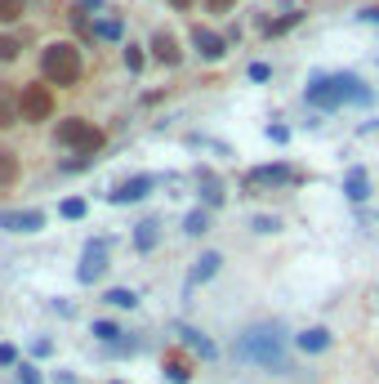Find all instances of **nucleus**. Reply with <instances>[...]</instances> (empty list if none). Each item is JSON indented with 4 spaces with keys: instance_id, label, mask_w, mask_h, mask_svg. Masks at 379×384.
I'll return each instance as SVG.
<instances>
[{
    "instance_id": "obj_1",
    "label": "nucleus",
    "mask_w": 379,
    "mask_h": 384,
    "mask_svg": "<svg viewBox=\"0 0 379 384\" xmlns=\"http://www.w3.org/2000/svg\"><path fill=\"white\" fill-rule=\"evenodd\" d=\"M290 335L273 327V322H263V327H250L246 335L237 340V357L241 362H254V366H263V371H290Z\"/></svg>"
},
{
    "instance_id": "obj_2",
    "label": "nucleus",
    "mask_w": 379,
    "mask_h": 384,
    "mask_svg": "<svg viewBox=\"0 0 379 384\" xmlns=\"http://www.w3.org/2000/svg\"><path fill=\"white\" fill-rule=\"evenodd\" d=\"M366 103L371 94H366L352 76H312V85H308V103L312 107H339V103Z\"/></svg>"
},
{
    "instance_id": "obj_3",
    "label": "nucleus",
    "mask_w": 379,
    "mask_h": 384,
    "mask_svg": "<svg viewBox=\"0 0 379 384\" xmlns=\"http://www.w3.org/2000/svg\"><path fill=\"white\" fill-rule=\"evenodd\" d=\"M41 67H45V81H54V85H76V76H81V54L71 50V45H50L41 58Z\"/></svg>"
},
{
    "instance_id": "obj_4",
    "label": "nucleus",
    "mask_w": 379,
    "mask_h": 384,
    "mask_svg": "<svg viewBox=\"0 0 379 384\" xmlns=\"http://www.w3.org/2000/svg\"><path fill=\"white\" fill-rule=\"evenodd\" d=\"M58 143H67V148H81L85 157H94V152L103 148V130H94L90 121L71 116V121H63V125H58Z\"/></svg>"
},
{
    "instance_id": "obj_5",
    "label": "nucleus",
    "mask_w": 379,
    "mask_h": 384,
    "mask_svg": "<svg viewBox=\"0 0 379 384\" xmlns=\"http://www.w3.org/2000/svg\"><path fill=\"white\" fill-rule=\"evenodd\" d=\"M18 112H22V121H50V112H54L50 85H22L18 90Z\"/></svg>"
},
{
    "instance_id": "obj_6",
    "label": "nucleus",
    "mask_w": 379,
    "mask_h": 384,
    "mask_svg": "<svg viewBox=\"0 0 379 384\" xmlns=\"http://www.w3.org/2000/svg\"><path fill=\"white\" fill-rule=\"evenodd\" d=\"M45 224L41 210H0V228L5 233H36Z\"/></svg>"
},
{
    "instance_id": "obj_7",
    "label": "nucleus",
    "mask_w": 379,
    "mask_h": 384,
    "mask_svg": "<svg viewBox=\"0 0 379 384\" xmlns=\"http://www.w3.org/2000/svg\"><path fill=\"white\" fill-rule=\"evenodd\" d=\"M290 165H259V170H250V188H277V184H290Z\"/></svg>"
},
{
    "instance_id": "obj_8",
    "label": "nucleus",
    "mask_w": 379,
    "mask_h": 384,
    "mask_svg": "<svg viewBox=\"0 0 379 384\" xmlns=\"http://www.w3.org/2000/svg\"><path fill=\"white\" fill-rule=\"evenodd\" d=\"M103 268H107V250L103 246H90V250H85V259H81V268H76V277L81 282H94V277H103Z\"/></svg>"
},
{
    "instance_id": "obj_9",
    "label": "nucleus",
    "mask_w": 379,
    "mask_h": 384,
    "mask_svg": "<svg viewBox=\"0 0 379 384\" xmlns=\"http://www.w3.org/2000/svg\"><path fill=\"white\" fill-rule=\"evenodd\" d=\"M192 45H197V54L210 58V63H214V58H223V36H214L210 27H197V32H192Z\"/></svg>"
},
{
    "instance_id": "obj_10",
    "label": "nucleus",
    "mask_w": 379,
    "mask_h": 384,
    "mask_svg": "<svg viewBox=\"0 0 379 384\" xmlns=\"http://www.w3.org/2000/svg\"><path fill=\"white\" fill-rule=\"evenodd\" d=\"M152 54L161 58L165 67H174L179 58H183V54H179V41H174V36H170V32H156V36H152Z\"/></svg>"
},
{
    "instance_id": "obj_11",
    "label": "nucleus",
    "mask_w": 379,
    "mask_h": 384,
    "mask_svg": "<svg viewBox=\"0 0 379 384\" xmlns=\"http://www.w3.org/2000/svg\"><path fill=\"white\" fill-rule=\"evenodd\" d=\"M148 188H152V179H148V174H139V179H125V184H120V188L112 192V201H116V206H125V201H139Z\"/></svg>"
},
{
    "instance_id": "obj_12",
    "label": "nucleus",
    "mask_w": 379,
    "mask_h": 384,
    "mask_svg": "<svg viewBox=\"0 0 379 384\" xmlns=\"http://www.w3.org/2000/svg\"><path fill=\"white\" fill-rule=\"evenodd\" d=\"M22 121V112H18V94L9 90V85H0V125H14Z\"/></svg>"
},
{
    "instance_id": "obj_13",
    "label": "nucleus",
    "mask_w": 379,
    "mask_h": 384,
    "mask_svg": "<svg viewBox=\"0 0 379 384\" xmlns=\"http://www.w3.org/2000/svg\"><path fill=\"white\" fill-rule=\"evenodd\" d=\"M344 192H348V201H366V197H371V179H366V170H348Z\"/></svg>"
},
{
    "instance_id": "obj_14",
    "label": "nucleus",
    "mask_w": 379,
    "mask_h": 384,
    "mask_svg": "<svg viewBox=\"0 0 379 384\" xmlns=\"http://www.w3.org/2000/svg\"><path fill=\"white\" fill-rule=\"evenodd\" d=\"M299 349H303V353H322V349H330V331H322V327L303 331V335H299Z\"/></svg>"
},
{
    "instance_id": "obj_15",
    "label": "nucleus",
    "mask_w": 379,
    "mask_h": 384,
    "mask_svg": "<svg viewBox=\"0 0 379 384\" xmlns=\"http://www.w3.org/2000/svg\"><path fill=\"white\" fill-rule=\"evenodd\" d=\"M219 263H223V259H219L214 250H210V255H201V259H197V268H192V277H188V282H192V286H197V282H210L214 273H219Z\"/></svg>"
},
{
    "instance_id": "obj_16",
    "label": "nucleus",
    "mask_w": 379,
    "mask_h": 384,
    "mask_svg": "<svg viewBox=\"0 0 379 384\" xmlns=\"http://www.w3.org/2000/svg\"><path fill=\"white\" fill-rule=\"evenodd\" d=\"M156 228H161L156 219H143L139 233H134V246H139V250H152V246H156Z\"/></svg>"
},
{
    "instance_id": "obj_17",
    "label": "nucleus",
    "mask_w": 379,
    "mask_h": 384,
    "mask_svg": "<svg viewBox=\"0 0 379 384\" xmlns=\"http://www.w3.org/2000/svg\"><path fill=\"white\" fill-rule=\"evenodd\" d=\"M18 179V157L14 152H0V188H9Z\"/></svg>"
},
{
    "instance_id": "obj_18",
    "label": "nucleus",
    "mask_w": 379,
    "mask_h": 384,
    "mask_svg": "<svg viewBox=\"0 0 379 384\" xmlns=\"http://www.w3.org/2000/svg\"><path fill=\"white\" fill-rule=\"evenodd\" d=\"M201 188H205V201H210V206H219V201H223V184H219L214 174H201Z\"/></svg>"
},
{
    "instance_id": "obj_19",
    "label": "nucleus",
    "mask_w": 379,
    "mask_h": 384,
    "mask_svg": "<svg viewBox=\"0 0 379 384\" xmlns=\"http://www.w3.org/2000/svg\"><path fill=\"white\" fill-rule=\"evenodd\" d=\"M183 228H188L192 237H201L205 228H210V214H205V210H192V214H188V224H183Z\"/></svg>"
},
{
    "instance_id": "obj_20",
    "label": "nucleus",
    "mask_w": 379,
    "mask_h": 384,
    "mask_svg": "<svg viewBox=\"0 0 379 384\" xmlns=\"http://www.w3.org/2000/svg\"><path fill=\"white\" fill-rule=\"evenodd\" d=\"M165 376L174 380V384H183V380L192 376V371H188V362H183V357H170V362H165Z\"/></svg>"
},
{
    "instance_id": "obj_21",
    "label": "nucleus",
    "mask_w": 379,
    "mask_h": 384,
    "mask_svg": "<svg viewBox=\"0 0 379 384\" xmlns=\"http://www.w3.org/2000/svg\"><path fill=\"white\" fill-rule=\"evenodd\" d=\"M107 304H116V308H134V304H139V295H134V291H120V286H116V291H107Z\"/></svg>"
},
{
    "instance_id": "obj_22",
    "label": "nucleus",
    "mask_w": 379,
    "mask_h": 384,
    "mask_svg": "<svg viewBox=\"0 0 379 384\" xmlns=\"http://www.w3.org/2000/svg\"><path fill=\"white\" fill-rule=\"evenodd\" d=\"M18 50H22V45L14 41V36H0V63H14Z\"/></svg>"
},
{
    "instance_id": "obj_23",
    "label": "nucleus",
    "mask_w": 379,
    "mask_h": 384,
    "mask_svg": "<svg viewBox=\"0 0 379 384\" xmlns=\"http://www.w3.org/2000/svg\"><path fill=\"white\" fill-rule=\"evenodd\" d=\"M22 18V0H0V22H14Z\"/></svg>"
},
{
    "instance_id": "obj_24",
    "label": "nucleus",
    "mask_w": 379,
    "mask_h": 384,
    "mask_svg": "<svg viewBox=\"0 0 379 384\" xmlns=\"http://www.w3.org/2000/svg\"><path fill=\"white\" fill-rule=\"evenodd\" d=\"M295 22H299V14H295V9H290V14H286V18H277V22H268V36H281V32H290V27H295Z\"/></svg>"
},
{
    "instance_id": "obj_25",
    "label": "nucleus",
    "mask_w": 379,
    "mask_h": 384,
    "mask_svg": "<svg viewBox=\"0 0 379 384\" xmlns=\"http://www.w3.org/2000/svg\"><path fill=\"white\" fill-rule=\"evenodd\" d=\"M94 335H99L103 344H116V335H120V331L112 327V322H94Z\"/></svg>"
},
{
    "instance_id": "obj_26",
    "label": "nucleus",
    "mask_w": 379,
    "mask_h": 384,
    "mask_svg": "<svg viewBox=\"0 0 379 384\" xmlns=\"http://www.w3.org/2000/svg\"><path fill=\"white\" fill-rule=\"evenodd\" d=\"M63 214H67V219H81V214H85V201H81V197L63 201Z\"/></svg>"
},
{
    "instance_id": "obj_27",
    "label": "nucleus",
    "mask_w": 379,
    "mask_h": 384,
    "mask_svg": "<svg viewBox=\"0 0 379 384\" xmlns=\"http://www.w3.org/2000/svg\"><path fill=\"white\" fill-rule=\"evenodd\" d=\"M183 340H188V344H192V349H201V353H214V349H210V340H201V335H197V331H183Z\"/></svg>"
},
{
    "instance_id": "obj_28",
    "label": "nucleus",
    "mask_w": 379,
    "mask_h": 384,
    "mask_svg": "<svg viewBox=\"0 0 379 384\" xmlns=\"http://www.w3.org/2000/svg\"><path fill=\"white\" fill-rule=\"evenodd\" d=\"M18 376H22V384H41V371H36V366H27V362L18 366Z\"/></svg>"
},
{
    "instance_id": "obj_29",
    "label": "nucleus",
    "mask_w": 379,
    "mask_h": 384,
    "mask_svg": "<svg viewBox=\"0 0 379 384\" xmlns=\"http://www.w3.org/2000/svg\"><path fill=\"white\" fill-rule=\"evenodd\" d=\"M125 67H130V71H139V67H143V54L134 50V45H130V50H125Z\"/></svg>"
},
{
    "instance_id": "obj_30",
    "label": "nucleus",
    "mask_w": 379,
    "mask_h": 384,
    "mask_svg": "<svg viewBox=\"0 0 379 384\" xmlns=\"http://www.w3.org/2000/svg\"><path fill=\"white\" fill-rule=\"evenodd\" d=\"M254 228H259V233H277V219H273V214H259Z\"/></svg>"
},
{
    "instance_id": "obj_31",
    "label": "nucleus",
    "mask_w": 379,
    "mask_h": 384,
    "mask_svg": "<svg viewBox=\"0 0 379 384\" xmlns=\"http://www.w3.org/2000/svg\"><path fill=\"white\" fill-rule=\"evenodd\" d=\"M205 5H210V14H228V9L237 5V0H205Z\"/></svg>"
},
{
    "instance_id": "obj_32",
    "label": "nucleus",
    "mask_w": 379,
    "mask_h": 384,
    "mask_svg": "<svg viewBox=\"0 0 379 384\" xmlns=\"http://www.w3.org/2000/svg\"><path fill=\"white\" fill-rule=\"evenodd\" d=\"M0 362H5V366L18 362V349H14V344H0Z\"/></svg>"
},
{
    "instance_id": "obj_33",
    "label": "nucleus",
    "mask_w": 379,
    "mask_h": 384,
    "mask_svg": "<svg viewBox=\"0 0 379 384\" xmlns=\"http://www.w3.org/2000/svg\"><path fill=\"white\" fill-rule=\"evenodd\" d=\"M116 32H120V22H116V18H107L103 27H99V36H116Z\"/></svg>"
},
{
    "instance_id": "obj_34",
    "label": "nucleus",
    "mask_w": 379,
    "mask_h": 384,
    "mask_svg": "<svg viewBox=\"0 0 379 384\" xmlns=\"http://www.w3.org/2000/svg\"><path fill=\"white\" fill-rule=\"evenodd\" d=\"M170 5H174V9H188V5H192V0H170Z\"/></svg>"
}]
</instances>
